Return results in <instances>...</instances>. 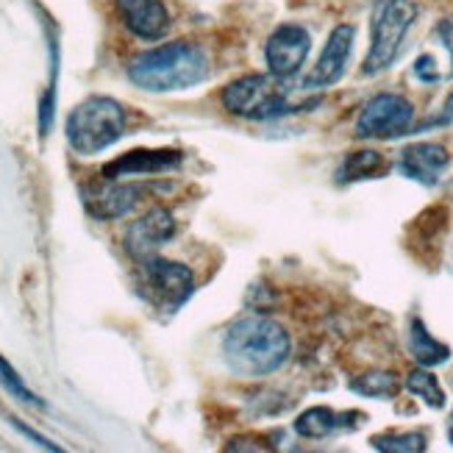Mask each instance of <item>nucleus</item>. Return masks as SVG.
Segmentation results:
<instances>
[{
  "mask_svg": "<svg viewBox=\"0 0 453 453\" xmlns=\"http://www.w3.org/2000/svg\"><path fill=\"white\" fill-rule=\"evenodd\" d=\"M292 353V340L284 326L267 318H242L228 326L223 337V357L231 372L245 379H262L279 370Z\"/></svg>",
  "mask_w": 453,
  "mask_h": 453,
  "instance_id": "obj_1",
  "label": "nucleus"
},
{
  "mask_svg": "<svg viewBox=\"0 0 453 453\" xmlns=\"http://www.w3.org/2000/svg\"><path fill=\"white\" fill-rule=\"evenodd\" d=\"M209 75L206 50L195 42H167L142 50L128 62V78L145 92H181L192 89Z\"/></svg>",
  "mask_w": 453,
  "mask_h": 453,
  "instance_id": "obj_2",
  "label": "nucleus"
},
{
  "mask_svg": "<svg viewBox=\"0 0 453 453\" xmlns=\"http://www.w3.org/2000/svg\"><path fill=\"white\" fill-rule=\"evenodd\" d=\"M67 142L78 156H95L126 134V109L106 95H92L67 117Z\"/></svg>",
  "mask_w": 453,
  "mask_h": 453,
  "instance_id": "obj_3",
  "label": "nucleus"
},
{
  "mask_svg": "<svg viewBox=\"0 0 453 453\" xmlns=\"http://www.w3.org/2000/svg\"><path fill=\"white\" fill-rule=\"evenodd\" d=\"M418 19V6L411 0H379L370 23V48L365 56V75H379L398 58L409 28Z\"/></svg>",
  "mask_w": 453,
  "mask_h": 453,
  "instance_id": "obj_4",
  "label": "nucleus"
},
{
  "mask_svg": "<svg viewBox=\"0 0 453 453\" xmlns=\"http://www.w3.org/2000/svg\"><path fill=\"white\" fill-rule=\"evenodd\" d=\"M220 101L231 114L248 117V120H273V117L295 111V106H289L287 101V95L267 75H256V73L231 81L223 89Z\"/></svg>",
  "mask_w": 453,
  "mask_h": 453,
  "instance_id": "obj_5",
  "label": "nucleus"
},
{
  "mask_svg": "<svg viewBox=\"0 0 453 453\" xmlns=\"http://www.w3.org/2000/svg\"><path fill=\"white\" fill-rule=\"evenodd\" d=\"M140 275L145 298L165 311H175L187 303V298L195 292V279L189 267L179 262H167L159 256H142L140 259Z\"/></svg>",
  "mask_w": 453,
  "mask_h": 453,
  "instance_id": "obj_6",
  "label": "nucleus"
},
{
  "mask_svg": "<svg viewBox=\"0 0 453 453\" xmlns=\"http://www.w3.org/2000/svg\"><path fill=\"white\" fill-rule=\"evenodd\" d=\"M415 123V106L403 95L379 92L362 106L357 120L359 140H398Z\"/></svg>",
  "mask_w": 453,
  "mask_h": 453,
  "instance_id": "obj_7",
  "label": "nucleus"
},
{
  "mask_svg": "<svg viewBox=\"0 0 453 453\" xmlns=\"http://www.w3.org/2000/svg\"><path fill=\"white\" fill-rule=\"evenodd\" d=\"M311 50V36L303 26H295V23H284L279 26L265 45V62L273 78H292L298 75L301 67L306 65V56Z\"/></svg>",
  "mask_w": 453,
  "mask_h": 453,
  "instance_id": "obj_8",
  "label": "nucleus"
},
{
  "mask_svg": "<svg viewBox=\"0 0 453 453\" xmlns=\"http://www.w3.org/2000/svg\"><path fill=\"white\" fill-rule=\"evenodd\" d=\"M353 36H357V31H353V26H348V23L337 26L328 34V42L318 58V65H314L309 70V75L303 78V87L326 89V87H334L337 81H342L350 50H353Z\"/></svg>",
  "mask_w": 453,
  "mask_h": 453,
  "instance_id": "obj_9",
  "label": "nucleus"
},
{
  "mask_svg": "<svg viewBox=\"0 0 453 453\" xmlns=\"http://www.w3.org/2000/svg\"><path fill=\"white\" fill-rule=\"evenodd\" d=\"M450 165V153L440 142H415L401 150L398 170L423 187H437Z\"/></svg>",
  "mask_w": 453,
  "mask_h": 453,
  "instance_id": "obj_10",
  "label": "nucleus"
},
{
  "mask_svg": "<svg viewBox=\"0 0 453 453\" xmlns=\"http://www.w3.org/2000/svg\"><path fill=\"white\" fill-rule=\"evenodd\" d=\"M173 236H175L173 214L167 209H150L140 220H134L128 226L126 245L136 259H142V256H153L162 245H167Z\"/></svg>",
  "mask_w": 453,
  "mask_h": 453,
  "instance_id": "obj_11",
  "label": "nucleus"
},
{
  "mask_svg": "<svg viewBox=\"0 0 453 453\" xmlns=\"http://www.w3.org/2000/svg\"><path fill=\"white\" fill-rule=\"evenodd\" d=\"M117 12L123 26L145 42L162 39L170 28V12L162 0H117Z\"/></svg>",
  "mask_w": 453,
  "mask_h": 453,
  "instance_id": "obj_12",
  "label": "nucleus"
},
{
  "mask_svg": "<svg viewBox=\"0 0 453 453\" xmlns=\"http://www.w3.org/2000/svg\"><path fill=\"white\" fill-rule=\"evenodd\" d=\"M181 165V153L179 150H131L123 159H114L111 165L104 167V179L106 181H120L126 175H159L170 173Z\"/></svg>",
  "mask_w": 453,
  "mask_h": 453,
  "instance_id": "obj_13",
  "label": "nucleus"
},
{
  "mask_svg": "<svg viewBox=\"0 0 453 453\" xmlns=\"http://www.w3.org/2000/svg\"><path fill=\"white\" fill-rule=\"evenodd\" d=\"M362 423L359 411H334L331 406H311L295 420V431L306 440H326L340 431H350Z\"/></svg>",
  "mask_w": 453,
  "mask_h": 453,
  "instance_id": "obj_14",
  "label": "nucleus"
},
{
  "mask_svg": "<svg viewBox=\"0 0 453 453\" xmlns=\"http://www.w3.org/2000/svg\"><path fill=\"white\" fill-rule=\"evenodd\" d=\"M148 184H140V181H111L106 189H101L92 198V211L97 218H106V220H114V218H126L128 211H134L145 201L148 195Z\"/></svg>",
  "mask_w": 453,
  "mask_h": 453,
  "instance_id": "obj_15",
  "label": "nucleus"
},
{
  "mask_svg": "<svg viewBox=\"0 0 453 453\" xmlns=\"http://www.w3.org/2000/svg\"><path fill=\"white\" fill-rule=\"evenodd\" d=\"M409 353L420 367H440L450 359V348L440 342L420 318L409 320Z\"/></svg>",
  "mask_w": 453,
  "mask_h": 453,
  "instance_id": "obj_16",
  "label": "nucleus"
},
{
  "mask_svg": "<svg viewBox=\"0 0 453 453\" xmlns=\"http://www.w3.org/2000/svg\"><path fill=\"white\" fill-rule=\"evenodd\" d=\"M387 170V159L379 150H353L345 156L342 167L337 170V181H365V179H379Z\"/></svg>",
  "mask_w": 453,
  "mask_h": 453,
  "instance_id": "obj_17",
  "label": "nucleus"
},
{
  "mask_svg": "<svg viewBox=\"0 0 453 453\" xmlns=\"http://www.w3.org/2000/svg\"><path fill=\"white\" fill-rule=\"evenodd\" d=\"M348 387H350V392H357V395H362V398L387 401V398H395L398 379L387 370H370V372H362V376L353 379Z\"/></svg>",
  "mask_w": 453,
  "mask_h": 453,
  "instance_id": "obj_18",
  "label": "nucleus"
},
{
  "mask_svg": "<svg viewBox=\"0 0 453 453\" xmlns=\"http://www.w3.org/2000/svg\"><path fill=\"white\" fill-rule=\"evenodd\" d=\"M406 389L415 398H420L426 406H431V409H442L445 406V389H442L440 379L428 367L411 370L409 376H406Z\"/></svg>",
  "mask_w": 453,
  "mask_h": 453,
  "instance_id": "obj_19",
  "label": "nucleus"
},
{
  "mask_svg": "<svg viewBox=\"0 0 453 453\" xmlns=\"http://www.w3.org/2000/svg\"><path fill=\"white\" fill-rule=\"evenodd\" d=\"M370 445L384 453H420L426 450V437L420 431H387L372 437Z\"/></svg>",
  "mask_w": 453,
  "mask_h": 453,
  "instance_id": "obj_20",
  "label": "nucleus"
},
{
  "mask_svg": "<svg viewBox=\"0 0 453 453\" xmlns=\"http://www.w3.org/2000/svg\"><path fill=\"white\" fill-rule=\"evenodd\" d=\"M0 387H4L12 398H17L19 403H28V406H45V401L39 398V395H34V392L26 387V381L17 376V370L0 357Z\"/></svg>",
  "mask_w": 453,
  "mask_h": 453,
  "instance_id": "obj_21",
  "label": "nucleus"
},
{
  "mask_svg": "<svg viewBox=\"0 0 453 453\" xmlns=\"http://www.w3.org/2000/svg\"><path fill=\"white\" fill-rule=\"evenodd\" d=\"M434 36L440 39V45H442L445 53H448V70H445V78H453V17L440 19V26L434 28Z\"/></svg>",
  "mask_w": 453,
  "mask_h": 453,
  "instance_id": "obj_22",
  "label": "nucleus"
},
{
  "mask_svg": "<svg viewBox=\"0 0 453 453\" xmlns=\"http://www.w3.org/2000/svg\"><path fill=\"white\" fill-rule=\"evenodd\" d=\"M14 426H17L19 431H23V434H26L28 440H34L36 445H42L45 450H62V448H58V445H53V442H48L45 437H39V434H36V431H31L28 426H23V423H14Z\"/></svg>",
  "mask_w": 453,
  "mask_h": 453,
  "instance_id": "obj_23",
  "label": "nucleus"
},
{
  "mask_svg": "<svg viewBox=\"0 0 453 453\" xmlns=\"http://www.w3.org/2000/svg\"><path fill=\"white\" fill-rule=\"evenodd\" d=\"M440 126H448V123H453V92L445 97V104H442V114H440V120H437Z\"/></svg>",
  "mask_w": 453,
  "mask_h": 453,
  "instance_id": "obj_24",
  "label": "nucleus"
},
{
  "mask_svg": "<svg viewBox=\"0 0 453 453\" xmlns=\"http://www.w3.org/2000/svg\"><path fill=\"white\" fill-rule=\"evenodd\" d=\"M450 420H453V411H450Z\"/></svg>",
  "mask_w": 453,
  "mask_h": 453,
  "instance_id": "obj_25",
  "label": "nucleus"
}]
</instances>
